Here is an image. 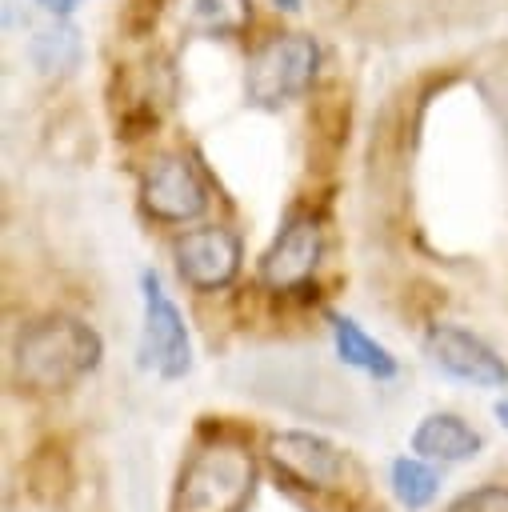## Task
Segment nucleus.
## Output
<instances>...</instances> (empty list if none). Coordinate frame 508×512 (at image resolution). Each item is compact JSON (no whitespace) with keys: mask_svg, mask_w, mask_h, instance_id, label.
<instances>
[{"mask_svg":"<svg viewBox=\"0 0 508 512\" xmlns=\"http://www.w3.org/2000/svg\"><path fill=\"white\" fill-rule=\"evenodd\" d=\"M104 340L92 324L68 312L40 316L24 324L12 340V376L32 392H64L96 372Z\"/></svg>","mask_w":508,"mask_h":512,"instance_id":"nucleus-1","label":"nucleus"},{"mask_svg":"<svg viewBox=\"0 0 508 512\" xmlns=\"http://www.w3.org/2000/svg\"><path fill=\"white\" fill-rule=\"evenodd\" d=\"M256 464L240 444H208L192 452V460L180 472L176 488V512H240L252 496Z\"/></svg>","mask_w":508,"mask_h":512,"instance_id":"nucleus-2","label":"nucleus"},{"mask_svg":"<svg viewBox=\"0 0 508 512\" xmlns=\"http://www.w3.org/2000/svg\"><path fill=\"white\" fill-rule=\"evenodd\" d=\"M320 72V44L308 32H276L268 36L244 72V96L256 108H280L312 88Z\"/></svg>","mask_w":508,"mask_h":512,"instance_id":"nucleus-3","label":"nucleus"},{"mask_svg":"<svg viewBox=\"0 0 508 512\" xmlns=\"http://www.w3.org/2000/svg\"><path fill=\"white\" fill-rule=\"evenodd\" d=\"M140 296H144V340L140 356L148 368H156L160 380H180L192 368V344H188V324L172 296L164 292L156 272L140 276Z\"/></svg>","mask_w":508,"mask_h":512,"instance_id":"nucleus-4","label":"nucleus"},{"mask_svg":"<svg viewBox=\"0 0 508 512\" xmlns=\"http://www.w3.org/2000/svg\"><path fill=\"white\" fill-rule=\"evenodd\" d=\"M324 256V232L320 220L312 212L292 208L276 232V240L268 244V252L260 256V280L272 292H304L316 276V264Z\"/></svg>","mask_w":508,"mask_h":512,"instance_id":"nucleus-5","label":"nucleus"},{"mask_svg":"<svg viewBox=\"0 0 508 512\" xmlns=\"http://www.w3.org/2000/svg\"><path fill=\"white\" fill-rule=\"evenodd\" d=\"M140 204L160 224H184V220H196L208 208V188H204V180H200V172L188 156L164 152L144 172Z\"/></svg>","mask_w":508,"mask_h":512,"instance_id":"nucleus-6","label":"nucleus"},{"mask_svg":"<svg viewBox=\"0 0 508 512\" xmlns=\"http://www.w3.org/2000/svg\"><path fill=\"white\" fill-rule=\"evenodd\" d=\"M116 92H112V112L120 136H144L160 124L164 108L172 104V72L164 60H140L116 68Z\"/></svg>","mask_w":508,"mask_h":512,"instance_id":"nucleus-7","label":"nucleus"},{"mask_svg":"<svg viewBox=\"0 0 508 512\" xmlns=\"http://www.w3.org/2000/svg\"><path fill=\"white\" fill-rule=\"evenodd\" d=\"M172 256H176V272H180V280L188 288L220 292V288H228L236 280L244 248H240V236L232 228L208 224V228H192V232L176 236Z\"/></svg>","mask_w":508,"mask_h":512,"instance_id":"nucleus-8","label":"nucleus"},{"mask_svg":"<svg viewBox=\"0 0 508 512\" xmlns=\"http://www.w3.org/2000/svg\"><path fill=\"white\" fill-rule=\"evenodd\" d=\"M268 460L280 480L304 492H332L344 480V452L312 432H276L268 440Z\"/></svg>","mask_w":508,"mask_h":512,"instance_id":"nucleus-9","label":"nucleus"},{"mask_svg":"<svg viewBox=\"0 0 508 512\" xmlns=\"http://www.w3.org/2000/svg\"><path fill=\"white\" fill-rule=\"evenodd\" d=\"M424 352L452 380H464L476 388H504L508 384L504 356H496V348H488L476 332H468L460 324H432L424 336Z\"/></svg>","mask_w":508,"mask_h":512,"instance_id":"nucleus-10","label":"nucleus"},{"mask_svg":"<svg viewBox=\"0 0 508 512\" xmlns=\"http://www.w3.org/2000/svg\"><path fill=\"white\" fill-rule=\"evenodd\" d=\"M484 448L480 432L468 428L456 412H432L416 424L412 432V452L424 456V460H440V464H460V460H472L476 452Z\"/></svg>","mask_w":508,"mask_h":512,"instance_id":"nucleus-11","label":"nucleus"},{"mask_svg":"<svg viewBox=\"0 0 508 512\" xmlns=\"http://www.w3.org/2000/svg\"><path fill=\"white\" fill-rule=\"evenodd\" d=\"M328 328H332V344H336V352H340L344 364H352V368H360V372H368L376 380H392L400 372L396 356L380 340H372L352 316L328 312Z\"/></svg>","mask_w":508,"mask_h":512,"instance_id":"nucleus-12","label":"nucleus"},{"mask_svg":"<svg viewBox=\"0 0 508 512\" xmlns=\"http://www.w3.org/2000/svg\"><path fill=\"white\" fill-rule=\"evenodd\" d=\"M252 0H176L180 24L200 36H240L248 28Z\"/></svg>","mask_w":508,"mask_h":512,"instance_id":"nucleus-13","label":"nucleus"},{"mask_svg":"<svg viewBox=\"0 0 508 512\" xmlns=\"http://www.w3.org/2000/svg\"><path fill=\"white\" fill-rule=\"evenodd\" d=\"M388 476H392L396 500H400L408 512H420V508H428V504L436 500L440 476H436L432 464H424V456H396L392 468H388Z\"/></svg>","mask_w":508,"mask_h":512,"instance_id":"nucleus-14","label":"nucleus"},{"mask_svg":"<svg viewBox=\"0 0 508 512\" xmlns=\"http://www.w3.org/2000/svg\"><path fill=\"white\" fill-rule=\"evenodd\" d=\"M80 60V36L72 24H52L32 40V64L40 72H68Z\"/></svg>","mask_w":508,"mask_h":512,"instance_id":"nucleus-15","label":"nucleus"},{"mask_svg":"<svg viewBox=\"0 0 508 512\" xmlns=\"http://www.w3.org/2000/svg\"><path fill=\"white\" fill-rule=\"evenodd\" d=\"M444 512H508V488L504 484H480L460 492Z\"/></svg>","mask_w":508,"mask_h":512,"instance_id":"nucleus-16","label":"nucleus"},{"mask_svg":"<svg viewBox=\"0 0 508 512\" xmlns=\"http://www.w3.org/2000/svg\"><path fill=\"white\" fill-rule=\"evenodd\" d=\"M160 8H164V0H124V8H120V28H124L132 40H140V36H148V32L156 28Z\"/></svg>","mask_w":508,"mask_h":512,"instance_id":"nucleus-17","label":"nucleus"},{"mask_svg":"<svg viewBox=\"0 0 508 512\" xmlns=\"http://www.w3.org/2000/svg\"><path fill=\"white\" fill-rule=\"evenodd\" d=\"M36 4H40V8H48V12H56V16H68L80 0H36Z\"/></svg>","mask_w":508,"mask_h":512,"instance_id":"nucleus-18","label":"nucleus"},{"mask_svg":"<svg viewBox=\"0 0 508 512\" xmlns=\"http://www.w3.org/2000/svg\"><path fill=\"white\" fill-rule=\"evenodd\" d=\"M496 420L508 428V400H496Z\"/></svg>","mask_w":508,"mask_h":512,"instance_id":"nucleus-19","label":"nucleus"},{"mask_svg":"<svg viewBox=\"0 0 508 512\" xmlns=\"http://www.w3.org/2000/svg\"><path fill=\"white\" fill-rule=\"evenodd\" d=\"M272 4L284 8V12H296V8H300V0H272Z\"/></svg>","mask_w":508,"mask_h":512,"instance_id":"nucleus-20","label":"nucleus"}]
</instances>
